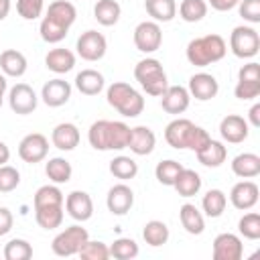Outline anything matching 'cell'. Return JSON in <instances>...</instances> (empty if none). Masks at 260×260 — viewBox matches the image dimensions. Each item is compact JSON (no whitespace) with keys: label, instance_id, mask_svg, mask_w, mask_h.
Instances as JSON below:
<instances>
[{"label":"cell","instance_id":"obj_1","mask_svg":"<svg viewBox=\"0 0 260 260\" xmlns=\"http://www.w3.org/2000/svg\"><path fill=\"white\" fill-rule=\"evenodd\" d=\"M77 18V10L75 6L69 2V0H55L49 4L43 20H41V26H39V32H41V39L49 45H57L61 43L69 28L73 26Z\"/></svg>","mask_w":260,"mask_h":260},{"label":"cell","instance_id":"obj_2","mask_svg":"<svg viewBox=\"0 0 260 260\" xmlns=\"http://www.w3.org/2000/svg\"><path fill=\"white\" fill-rule=\"evenodd\" d=\"M132 128L120 120H95L87 130V140L95 150H124L128 148Z\"/></svg>","mask_w":260,"mask_h":260},{"label":"cell","instance_id":"obj_3","mask_svg":"<svg viewBox=\"0 0 260 260\" xmlns=\"http://www.w3.org/2000/svg\"><path fill=\"white\" fill-rule=\"evenodd\" d=\"M165 140L169 146L177 148V150H201L209 140V132L197 124H193L191 120L187 118H175L167 124L165 128Z\"/></svg>","mask_w":260,"mask_h":260},{"label":"cell","instance_id":"obj_4","mask_svg":"<svg viewBox=\"0 0 260 260\" xmlns=\"http://www.w3.org/2000/svg\"><path fill=\"white\" fill-rule=\"evenodd\" d=\"M225 53H228V43L221 35L215 32L191 39L185 49L187 61L195 67H207L211 63H217L225 57Z\"/></svg>","mask_w":260,"mask_h":260},{"label":"cell","instance_id":"obj_5","mask_svg":"<svg viewBox=\"0 0 260 260\" xmlns=\"http://www.w3.org/2000/svg\"><path fill=\"white\" fill-rule=\"evenodd\" d=\"M106 100L124 118H136L144 110V98H142V93L138 89H134L126 81H114L106 89Z\"/></svg>","mask_w":260,"mask_h":260},{"label":"cell","instance_id":"obj_6","mask_svg":"<svg viewBox=\"0 0 260 260\" xmlns=\"http://www.w3.org/2000/svg\"><path fill=\"white\" fill-rule=\"evenodd\" d=\"M134 77L136 81L140 83V87L148 93V95H154V98H160L162 91L169 87V79H167V73L160 65L158 59L154 57H146V59H140L134 67Z\"/></svg>","mask_w":260,"mask_h":260},{"label":"cell","instance_id":"obj_7","mask_svg":"<svg viewBox=\"0 0 260 260\" xmlns=\"http://www.w3.org/2000/svg\"><path fill=\"white\" fill-rule=\"evenodd\" d=\"M87 240H89L87 230L81 228V225H77V223H73V225L65 228L63 232H59V234L53 238V242H51V250H53V254L63 256V258H67V256H75Z\"/></svg>","mask_w":260,"mask_h":260},{"label":"cell","instance_id":"obj_8","mask_svg":"<svg viewBox=\"0 0 260 260\" xmlns=\"http://www.w3.org/2000/svg\"><path fill=\"white\" fill-rule=\"evenodd\" d=\"M230 49L238 59H252L260 51V35L254 26H236L230 35Z\"/></svg>","mask_w":260,"mask_h":260},{"label":"cell","instance_id":"obj_9","mask_svg":"<svg viewBox=\"0 0 260 260\" xmlns=\"http://www.w3.org/2000/svg\"><path fill=\"white\" fill-rule=\"evenodd\" d=\"M162 43V30L160 24L154 20H142L134 28V45L140 53H154L160 49Z\"/></svg>","mask_w":260,"mask_h":260},{"label":"cell","instance_id":"obj_10","mask_svg":"<svg viewBox=\"0 0 260 260\" xmlns=\"http://www.w3.org/2000/svg\"><path fill=\"white\" fill-rule=\"evenodd\" d=\"M75 49L83 61H100L108 51V41L98 30H85L79 35Z\"/></svg>","mask_w":260,"mask_h":260},{"label":"cell","instance_id":"obj_11","mask_svg":"<svg viewBox=\"0 0 260 260\" xmlns=\"http://www.w3.org/2000/svg\"><path fill=\"white\" fill-rule=\"evenodd\" d=\"M47 154H49V138L41 132L26 134L18 144V156L28 165L45 160Z\"/></svg>","mask_w":260,"mask_h":260},{"label":"cell","instance_id":"obj_12","mask_svg":"<svg viewBox=\"0 0 260 260\" xmlns=\"http://www.w3.org/2000/svg\"><path fill=\"white\" fill-rule=\"evenodd\" d=\"M39 98L28 83H16L8 91V106L18 116H28L37 110Z\"/></svg>","mask_w":260,"mask_h":260},{"label":"cell","instance_id":"obj_13","mask_svg":"<svg viewBox=\"0 0 260 260\" xmlns=\"http://www.w3.org/2000/svg\"><path fill=\"white\" fill-rule=\"evenodd\" d=\"M187 91L197 102H209V100H213L219 93V81L211 73L199 71V73H195V75L189 77Z\"/></svg>","mask_w":260,"mask_h":260},{"label":"cell","instance_id":"obj_14","mask_svg":"<svg viewBox=\"0 0 260 260\" xmlns=\"http://www.w3.org/2000/svg\"><path fill=\"white\" fill-rule=\"evenodd\" d=\"M244 256V244L242 238L232 234V232H223L217 234L213 240V260H240Z\"/></svg>","mask_w":260,"mask_h":260},{"label":"cell","instance_id":"obj_15","mask_svg":"<svg viewBox=\"0 0 260 260\" xmlns=\"http://www.w3.org/2000/svg\"><path fill=\"white\" fill-rule=\"evenodd\" d=\"M219 134L225 142L230 144H240L248 138L250 134V124L248 120H244L238 114H228L225 118H221L219 122Z\"/></svg>","mask_w":260,"mask_h":260},{"label":"cell","instance_id":"obj_16","mask_svg":"<svg viewBox=\"0 0 260 260\" xmlns=\"http://www.w3.org/2000/svg\"><path fill=\"white\" fill-rule=\"evenodd\" d=\"M258 197H260L258 185H256L254 181H248V179L236 183V185L232 187V191H230V201H232V205H234L236 209H240V211L252 209V207L258 203Z\"/></svg>","mask_w":260,"mask_h":260},{"label":"cell","instance_id":"obj_17","mask_svg":"<svg viewBox=\"0 0 260 260\" xmlns=\"http://www.w3.org/2000/svg\"><path fill=\"white\" fill-rule=\"evenodd\" d=\"M106 205H108L110 213L126 215L134 205V191L126 183H118V185L110 187V191L106 195Z\"/></svg>","mask_w":260,"mask_h":260},{"label":"cell","instance_id":"obj_18","mask_svg":"<svg viewBox=\"0 0 260 260\" xmlns=\"http://www.w3.org/2000/svg\"><path fill=\"white\" fill-rule=\"evenodd\" d=\"M69 98H71V83L61 77L49 79L41 89V100L49 108H61L69 102Z\"/></svg>","mask_w":260,"mask_h":260},{"label":"cell","instance_id":"obj_19","mask_svg":"<svg viewBox=\"0 0 260 260\" xmlns=\"http://www.w3.org/2000/svg\"><path fill=\"white\" fill-rule=\"evenodd\" d=\"M65 211L69 213V217H73L75 221H87L93 215V201L89 197V193L85 191H71L65 197Z\"/></svg>","mask_w":260,"mask_h":260},{"label":"cell","instance_id":"obj_20","mask_svg":"<svg viewBox=\"0 0 260 260\" xmlns=\"http://www.w3.org/2000/svg\"><path fill=\"white\" fill-rule=\"evenodd\" d=\"M189 104H191V95L183 85H169L160 95V108L173 116L183 114L189 108Z\"/></svg>","mask_w":260,"mask_h":260},{"label":"cell","instance_id":"obj_21","mask_svg":"<svg viewBox=\"0 0 260 260\" xmlns=\"http://www.w3.org/2000/svg\"><path fill=\"white\" fill-rule=\"evenodd\" d=\"M79 138H81L79 128H77L75 124H71V122H61V124H57V126L53 128V132H51V142H53V146L59 148V150H65V152L73 150V148L79 144Z\"/></svg>","mask_w":260,"mask_h":260},{"label":"cell","instance_id":"obj_22","mask_svg":"<svg viewBox=\"0 0 260 260\" xmlns=\"http://www.w3.org/2000/svg\"><path fill=\"white\" fill-rule=\"evenodd\" d=\"M156 146V136L154 132L148 128V126H134L132 132H130V142H128V148L138 154V156H146L154 150Z\"/></svg>","mask_w":260,"mask_h":260},{"label":"cell","instance_id":"obj_23","mask_svg":"<svg viewBox=\"0 0 260 260\" xmlns=\"http://www.w3.org/2000/svg\"><path fill=\"white\" fill-rule=\"evenodd\" d=\"M45 65H47L49 71H53L57 75H63V73H67L75 67V53L69 51V49H63V47L51 49L45 57Z\"/></svg>","mask_w":260,"mask_h":260},{"label":"cell","instance_id":"obj_24","mask_svg":"<svg viewBox=\"0 0 260 260\" xmlns=\"http://www.w3.org/2000/svg\"><path fill=\"white\" fill-rule=\"evenodd\" d=\"M26 57L16 49H6L0 53V69L6 77H22L26 73Z\"/></svg>","mask_w":260,"mask_h":260},{"label":"cell","instance_id":"obj_25","mask_svg":"<svg viewBox=\"0 0 260 260\" xmlns=\"http://www.w3.org/2000/svg\"><path fill=\"white\" fill-rule=\"evenodd\" d=\"M179 219H181V225L185 228V232L191 234V236H199V234L205 232V215L193 203H183L181 205Z\"/></svg>","mask_w":260,"mask_h":260},{"label":"cell","instance_id":"obj_26","mask_svg":"<svg viewBox=\"0 0 260 260\" xmlns=\"http://www.w3.org/2000/svg\"><path fill=\"white\" fill-rule=\"evenodd\" d=\"M195 154H197V160H199L203 167L215 169V167H221V165L225 162V158H228V148L223 146V142L211 138V140H209L201 150H197Z\"/></svg>","mask_w":260,"mask_h":260},{"label":"cell","instance_id":"obj_27","mask_svg":"<svg viewBox=\"0 0 260 260\" xmlns=\"http://www.w3.org/2000/svg\"><path fill=\"white\" fill-rule=\"evenodd\" d=\"M232 173L240 179H254L260 175V156L254 152H242L232 160Z\"/></svg>","mask_w":260,"mask_h":260},{"label":"cell","instance_id":"obj_28","mask_svg":"<svg viewBox=\"0 0 260 260\" xmlns=\"http://www.w3.org/2000/svg\"><path fill=\"white\" fill-rule=\"evenodd\" d=\"M106 85V79L100 71L95 69H81L75 75V87L83 93V95H98Z\"/></svg>","mask_w":260,"mask_h":260},{"label":"cell","instance_id":"obj_29","mask_svg":"<svg viewBox=\"0 0 260 260\" xmlns=\"http://www.w3.org/2000/svg\"><path fill=\"white\" fill-rule=\"evenodd\" d=\"M45 175L49 177L51 183L55 185H63V183H69L71 181V175H73V167L67 158L63 156H53L47 160L45 165Z\"/></svg>","mask_w":260,"mask_h":260},{"label":"cell","instance_id":"obj_30","mask_svg":"<svg viewBox=\"0 0 260 260\" xmlns=\"http://www.w3.org/2000/svg\"><path fill=\"white\" fill-rule=\"evenodd\" d=\"M144 8L154 22H171L177 16L175 0H144Z\"/></svg>","mask_w":260,"mask_h":260},{"label":"cell","instance_id":"obj_31","mask_svg":"<svg viewBox=\"0 0 260 260\" xmlns=\"http://www.w3.org/2000/svg\"><path fill=\"white\" fill-rule=\"evenodd\" d=\"M173 187H175V191L181 197H187L189 199V197H193V195H197L201 191V177L193 169H185L183 167V171L179 173V177L173 183Z\"/></svg>","mask_w":260,"mask_h":260},{"label":"cell","instance_id":"obj_32","mask_svg":"<svg viewBox=\"0 0 260 260\" xmlns=\"http://www.w3.org/2000/svg\"><path fill=\"white\" fill-rule=\"evenodd\" d=\"M122 16V6L116 0H98L93 6V18L102 26H114Z\"/></svg>","mask_w":260,"mask_h":260},{"label":"cell","instance_id":"obj_33","mask_svg":"<svg viewBox=\"0 0 260 260\" xmlns=\"http://www.w3.org/2000/svg\"><path fill=\"white\" fill-rule=\"evenodd\" d=\"M228 205V195L221 189H209L203 199H201V207H203V215L207 217H221Z\"/></svg>","mask_w":260,"mask_h":260},{"label":"cell","instance_id":"obj_34","mask_svg":"<svg viewBox=\"0 0 260 260\" xmlns=\"http://www.w3.org/2000/svg\"><path fill=\"white\" fill-rule=\"evenodd\" d=\"M63 205H43L35 207V219L43 230H55L63 223Z\"/></svg>","mask_w":260,"mask_h":260},{"label":"cell","instance_id":"obj_35","mask_svg":"<svg viewBox=\"0 0 260 260\" xmlns=\"http://www.w3.org/2000/svg\"><path fill=\"white\" fill-rule=\"evenodd\" d=\"M169 236H171L169 225H167L165 221H160V219H150V221H146L144 228H142V238H144V242H146L148 246H152V248H158V246L167 244V242H169Z\"/></svg>","mask_w":260,"mask_h":260},{"label":"cell","instance_id":"obj_36","mask_svg":"<svg viewBox=\"0 0 260 260\" xmlns=\"http://www.w3.org/2000/svg\"><path fill=\"white\" fill-rule=\"evenodd\" d=\"M110 173H112L116 179H120V181L134 179V177L138 175V162H136L134 158H130V156H124V154L114 156V158L110 160Z\"/></svg>","mask_w":260,"mask_h":260},{"label":"cell","instance_id":"obj_37","mask_svg":"<svg viewBox=\"0 0 260 260\" xmlns=\"http://www.w3.org/2000/svg\"><path fill=\"white\" fill-rule=\"evenodd\" d=\"M65 203V195L63 191L53 183V185H43L37 189L32 205L35 207H43V205H63Z\"/></svg>","mask_w":260,"mask_h":260},{"label":"cell","instance_id":"obj_38","mask_svg":"<svg viewBox=\"0 0 260 260\" xmlns=\"http://www.w3.org/2000/svg\"><path fill=\"white\" fill-rule=\"evenodd\" d=\"M207 2L205 0H183L179 4V16L185 22H199L207 14Z\"/></svg>","mask_w":260,"mask_h":260},{"label":"cell","instance_id":"obj_39","mask_svg":"<svg viewBox=\"0 0 260 260\" xmlns=\"http://www.w3.org/2000/svg\"><path fill=\"white\" fill-rule=\"evenodd\" d=\"M183 171V165L173 160V158H167V160H160L154 169V177L160 185H167V187H173V183L177 181L179 173Z\"/></svg>","mask_w":260,"mask_h":260},{"label":"cell","instance_id":"obj_40","mask_svg":"<svg viewBox=\"0 0 260 260\" xmlns=\"http://www.w3.org/2000/svg\"><path fill=\"white\" fill-rule=\"evenodd\" d=\"M108 248H110V256L116 258V260H132L140 252L138 250V244L132 238H118Z\"/></svg>","mask_w":260,"mask_h":260},{"label":"cell","instance_id":"obj_41","mask_svg":"<svg viewBox=\"0 0 260 260\" xmlns=\"http://www.w3.org/2000/svg\"><path fill=\"white\" fill-rule=\"evenodd\" d=\"M4 258L6 260H28L32 258V246L22 238H14L4 246Z\"/></svg>","mask_w":260,"mask_h":260},{"label":"cell","instance_id":"obj_42","mask_svg":"<svg viewBox=\"0 0 260 260\" xmlns=\"http://www.w3.org/2000/svg\"><path fill=\"white\" fill-rule=\"evenodd\" d=\"M77 256L83 258V260H108L110 258V248H108V244H104L100 240H87L81 246V250L77 252Z\"/></svg>","mask_w":260,"mask_h":260},{"label":"cell","instance_id":"obj_43","mask_svg":"<svg viewBox=\"0 0 260 260\" xmlns=\"http://www.w3.org/2000/svg\"><path fill=\"white\" fill-rule=\"evenodd\" d=\"M238 232L246 240H258L260 238V215L256 211L244 213L238 221Z\"/></svg>","mask_w":260,"mask_h":260},{"label":"cell","instance_id":"obj_44","mask_svg":"<svg viewBox=\"0 0 260 260\" xmlns=\"http://www.w3.org/2000/svg\"><path fill=\"white\" fill-rule=\"evenodd\" d=\"M20 185V173L12 165H0V193H10Z\"/></svg>","mask_w":260,"mask_h":260},{"label":"cell","instance_id":"obj_45","mask_svg":"<svg viewBox=\"0 0 260 260\" xmlns=\"http://www.w3.org/2000/svg\"><path fill=\"white\" fill-rule=\"evenodd\" d=\"M45 10V0H16V12L24 20H35L43 16Z\"/></svg>","mask_w":260,"mask_h":260},{"label":"cell","instance_id":"obj_46","mask_svg":"<svg viewBox=\"0 0 260 260\" xmlns=\"http://www.w3.org/2000/svg\"><path fill=\"white\" fill-rule=\"evenodd\" d=\"M234 93L238 100L248 102V100H256L260 95V81H246V79H238Z\"/></svg>","mask_w":260,"mask_h":260},{"label":"cell","instance_id":"obj_47","mask_svg":"<svg viewBox=\"0 0 260 260\" xmlns=\"http://www.w3.org/2000/svg\"><path fill=\"white\" fill-rule=\"evenodd\" d=\"M238 12L246 22L258 24L260 22V0H240Z\"/></svg>","mask_w":260,"mask_h":260},{"label":"cell","instance_id":"obj_48","mask_svg":"<svg viewBox=\"0 0 260 260\" xmlns=\"http://www.w3.org/2000/svg\"><path fill=\"white\" fill-rule=\"evenodd\" d=\"M238 79H246V81H260V65L256 61H250L246 65L240 67L238 71Z\"/></svg>","mask_w":260,"mask_h":260},{"label":"cell","instance_id":"obj_49","mask_svg":"<svg viewBox=\"0 0 260 260\" xmlns=\"http://www.w3.org/2000/svg\"><path fill=\"white\" fill-rule=\"evenodd\" d=\"M14 225V217H12V211L8 207H0V238L6 236Z\"/></svg>","mask_w":260,"mask_h":260},{"label":"cell","instance_id":"obj_50","mask_svg":"<svg viewBox=\"0 0 260 260\" xmlns=\"http://www.w3.org/2000/svg\"><path fill=\"white\" fill-rule=\"evenodd\" d=\"M238 2H240V0H207V6H211V8L217 10V12H228V10L236 8Z\"/></svg>","mask_w":260,"mask_h":260},{"label":"cell","instance_id":"obj_51","mask_svg":"<svg viewBox=\"0 0 260 260\" xmlns=\"http://www.w3.org/2000/svg\"><path fill=\"white\" fill-rule=\"evenodd\" d=\"M248 124H252L254 128L260 126V104H258V102H256V104L250 108V112H248Z\"/></svg>","mask_w":260,"mask_h":260},{"label":"cell","instance_id":"obj_52","mask_svg":"<svg viewBox=\"0 0 260 260\" xmlns=\"http://www.w3.org/2000/svg\"><path fill=\"white\" fill-rule=\"evenodd\" d=\"M10 160V148L6 146V142L0 140V165H6Z\"/></svg>","mask_w":260,"mask_h":260},{"label":"cell","instance_id":"obj_53","mask_svg":"<svg viewBox=\"0 0 260 260\" xmlns=\"http://www.w3.org/2000/svg\"><path fill=\"white\" fill-rule=\"evenodd\" d=\"M10 14V0H0V22Z\"/></svg>","mask_w":260,"mask_h":260},{"label":"cell","instance_id":"obj_54","mask_svg":"<svg viewBox=\"0 0 260 260\" xmlns=\"http://www.w3.org/2000/svg\"><path fill=\"white\" fill-rule=\"evenodd\" d=\"M8 89V81H6V75L0 73V108H2V102H4V93Z\"/></svg>","mask_w":260,"mask_h":260}]
</instances>
